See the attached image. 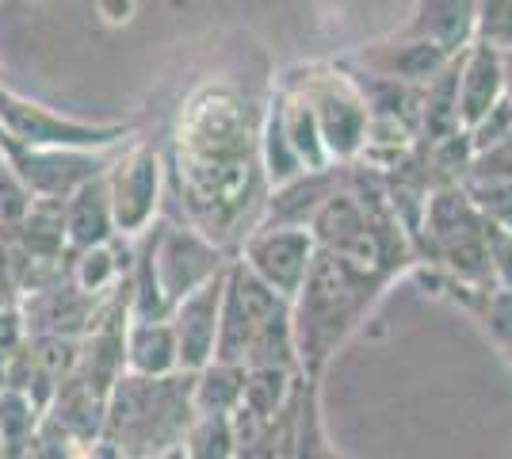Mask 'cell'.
Here are the masks:
<instances>
[{"label": "cell", "instance_id": "obj_1", "mask_svg": "<svg viewBox=\"0 0 512 459\" xmlns=\"http://www.w3.org/2000/svg\"><path fill=\"white\" fill-rule=\"evenodd\" d=\"M176 176L195 226L207 238L230 234L249 215L260 188V131L234 88H199L176 127Z\"/></svg>", "mask_w": 512, "mask_h": 459}, {"label": "cell", "instance_id": "obj_2", "mask_svg": "<svg viewBox=\"0 0 512 459\" xmlns=\"http://www.w3.org/2000/svg\"><path fill=\"white\" fill-rule=\"evenodd\" d=\"M379 284H383L379 276H363L329 249L314 253L299 295L291 299L295 349H299V368L306 379H318L321 364L348 337V329L360 322Z\"/></svg>", "mask_w": 512, "mask_h": 459}, {"label": "cell", "instance_id": "obj_3", "mask_svg": "<svg viewBox=\"0 0 512 459\" xmlns=\"http://www.w3.org/2000/svg\"><path fill=\"white\" fill-rule=\"evenodd\" d=\"M0 131L23 146H43V150H111L127 138L134 127L127 123H77L50 111L39 100L16 96L0 85Z\"/></svg>", "mask_w": 512, "mask_h": 459}, {"label": "cell", "instance_id": "obj_4", "mask_svg": "<svg viewBox=\"0 0 512 459\" xmlns=\"http://www.w3.org/2000/svg\"><path fill=\"white\" fill-rule=\"evenodd\" d=\"M295 88L310 100V108L318 115L321 142L329 157L341 165L356 161L367 138V123H371V111L356 81L344 69H306V81H299Z\"/></svg>", "mask_w": 512, "mask_h": 459}, {"label": "cell", "instance_id": "obj_5", "mask_svg": "<svg viewBox=\"0 0 512 459\" xmlns=\"http://www.w3.org/2000/svg\"><path fill=\"white\" fill-rule=\"evenodd\" d=\"M146 245H150L157 287H161L169 310L192 287H199L203 280H211L214 272L226 268L222 245L207 238L199 226H157V234H150Z\"/></svg>", "mask_w": 512, "mask_h": 459}, {"label": "cell", "instance_id": "obj_6", "mask_svg": "<svg viewBox=\"0 0 512 459\" xmlns=\"http://www.w3.org/2000/svg\"><path fill=\"white\" fill-rule=\"evenodd\" d=\"M0 153L20 173L27 192L35 199H69L85 180L107 173L104 150H43L23 146L0 131Z\"/></svg>", "mask_w": 512, "mask_h": 459}, {"label": "cell", "instance_id": "obj_7", "mask_svg": "<svg viewBox=\"0 0 512 459\" xmlns=\"http://www.w3.org/2000/svg\"><path fill=\"white\" fill-rule=\"evenodd\" d=\"M314 253H318V241L310 234V226H268V222H260L253 234L241 241V264L249 272H256L272 291H279L287 303L299 295Z\"/></svg>", "mask_w": 512, "mask_h": 459}, {"label": "cell", "instance_id": "obj_8", "mask_svg": "<svg viewBox=\"0 0 512 459\" xmlns=\"http://www.w3.org/2000/svg\"><path fill=\"white\" fill-rule=\"evenodd\" d=\"M107 196H111V215L115 230L130 234H146L153 215H157V196H161V157L153 146L138 142L123 157H115L107 165Z\"/></svg>", "mask_w": 512, "mask_h": 459}, {"label": "cell", "instance_id": "obj_9", "mask_svg": "<svg viewBox=\"0 0 512 459\" xmlns=\"http://www.w3.org/2000/svg\"><path fill=\"white\" fill-rule=\"evenodd\" d=\"M230 268V264H226ZM226 268L214 272L211 280L192 287L184 299H176L169 310L176 352H180V372H199L214 360L218 341V318H222V295H226Z\"/></svg>", "mask_w": 512, "mask_h": 459}, {"label": "cell", "instance_id": "obj_10", "mask_svg": "<svg viewBox=\"0 0 512 459\" xmlns=\"http://www.w3.org/2000/svg\"><path fill=\"white\" fill-rule=\"evenodd\" d=\"M501 96H505L501 50L486 39H474L459 54V123L474 127Z\"/></svg>", "mask_w": 512, "mask_h": 459}, {"label": "cell", "instance_id": "obj_11", "mask_svg": "<svg viewBox=\"0 0 512 459\" xmlns=\"http://www.w3.org/2000/svg\"><path fill=\"white\" fill-rule=\"evenodd\" d=\"M344 180L348 176L337 173V165L306 169V173L283 180V184H276L272 199H264V222L268 226H310V219L318 215V207L337 188H344Z\"/></svg>", "mask_w": 512, "mask_h": 459}, {"label": "cell", "instance_id": "obj_12", "mask_svg": "<svg viewBox=\"0 0 512 459\" xmlns=\"http://www.w3.org/2000/svg\"><path fill=\"white\" fill-rule=\"evenodd\" d=\"M455 54H448L444 46H436L425 35H409L402 43H379L371 50H363L360 62L375 73H386V77H398L406 85H428L440 69L448 66Z\"/></svg>", "mask_w": 512, "mask_h": 459}, {"label": "cell", "instance_id": "obj_13", "mask_svg": "<svg viewBox=\"0 0 512 459\" xmlns=\"http://www.w3.org/2000/svg\"><path fill=\"white\" fill-rule=\"evenodd\" d=\"M119 234L115 215H111V196H107L104 173L85 180L73 196L65 199V238L69 253H85L92 245H104Z\"/></svg>", "mask_w": 512, "mask_h": 459}, {"label": "cell", "instance_id": "obj_14", "mask_svg": "<svg viewBox=\"0 0 512 459\" xmlns=\"http://www.w3.org/2000/svg\"><path fill=\"white\" fill-rule=\"evenodd\" d=\"M4 238L12 241V249L31 257V261L62 264L69 253L65 238V199H31L27 215L16 230H8Z\"/></svg>", "mask_w": 512, "mask_h": 459}, {"label": "cell", "instance_id": "obj_15", "mask_svg": "<svg viewBox=\"0 0 512 459\" xmlns=\"http://www.w3.org/2000/svg\"><path fill=\"white\" fill-rule=\"evenodd\" d=\"M409 35H425L448 54H463L478 39V0H417Z\"/></svg>", "mask_w": 512, "mask_h": 459}, {"label": "cell", "instance_id": "obj_16", "mask_svg": "<svg viewBox=\"0 0 512 459\" xmlns=\"http://www.w3.org/2000/svg\"><path fill=\"white\" fill-rule=\"evenodd\" d=\"M127 372L150 375V379L180 372V352H176V333L169 318H130Z\"/></svg>", "mask_w": 512, "mask_h": 459}, {"label": "cell", "instance_id": "obj_17", "mask_svg": "<svg viewBox=\"0 0 512 459\" xmlns=\"http://www.w3.org/2000/svg\"><path fill=\"white\" fill-rule=\"evenodd\" d=\"M272 104L279 111V123H283V134H287L291 150L299 153L302 169H329V165H337L329 157V150H325V142H321L318 115H314L310 100L302 96L299 88H283Z\"/></svg>", "mask_w": 512, "mask_h": 459}, {"label": "cell", "instance_id": "obj_18", "mask_svg": "<svg viewBox=\"0 0 512 459\" xmlns=\"http://www.w3.org/2000/svg\"><path fill=\"white\" fill-rule=\"evenodd\" d=\"M245 394V368L211 360L192 372V406L195 414H234Z\"/></svg>", "mask_w": 512, "mask_h": 459}, {"label": "cell", "instance_id": "obj_19", "mask_svg": "<svg viewBox=\"0 0 512 459\" xmlns=\"http://www.w3.org/2000/svg\"><path fill=\"white\" fill-rule=\"evenodd\" d=\"M295 368H245V394L241 406L253 410L264 421H276L287 402H291V387H295Z\"/></svg>", "mask_w": 512, "mask_h": 459}, {"label": "cell", "instance_id": "obj_20", "mask_svg": "<svg viewBox=\"0 0 512 459\" xmlns=\"http://www.w3.org/2000/svg\"><path fill=\"white\" fill-rule=\"evenodd\" d=\"M459 184H463V192L470 196V203L482 211V219L493 222V226L512 230V180L509 176L486 173V169H474V165H470L467 176H463Z\"/></svg>", "mask_w": 512, "mask_h": 459}, {"label": "cell", "instance_id": "obj_21", "mask_svg": "<svg viewBox=\"0 0 512 459\" xmlns=\"http://www.w3.org/2000/svg\"><path fill=\"white\" fill-rule=\"evenodd\" d=\"M119 234L111 241H104V245H92V249H85V253H73V268H69V280L81 287V291H88V295H100L104 287H111L115 280H119V272L127 268V257L119 261Z\"/></svg>", "mask_w": 512, "mask_h": 459}, {"label": "cell", "instance_id": "obj_22", "mask_svg": "<svg viewBox=\"0 0 512 459\" xmlns=\"http://www.w3.org/2000/svg\"><path fill=\"white\" fill-rule=\"evenodd\" d=\"M180 444L188 459H234V421L230 414H195Z\"/></svg>", "mask_w": 512, "mask_h": 459}, {"label": "cell", "instance_id": "obj_23", "mask_svg": "<svg viewBox=\"0 0 512 459\" xmlns=\"http://www.w3.org/2000/svg\"><path fill=\"white\" fill-rule=\"evenodd\" d=\"M39 406L31 394H23L20 387H4L0 391V444L4 452H16L20 444L31 440L35 425H39Z\"/></svg>", "mask_w": 512, "mask_h": 459}, {"label": "cell", "instance_id": "obj_24", "mask_svg": "<svg viewBox=\"0 0 512 459\" xmlns=\"http://www.w3.org/2000/svg\"><path fill=\"white\" fill-rule=\"evenodd\" d=\"M31 192H27V184L20 180V173L8 165V157L0 153V230L8 234V230H16L20 219L27 215V207H31Z\"/></svg>", "mask_w": 512, "mask_h": 459}, {"label": "cell", "instance_id": "obj_25", "mask_svg": "<svg viewBox=\"0 0 512 459\" xmlns=\"http://www.w3.org/2000/svg\"><path fill=\"white\" fill-rule=\"evenodd\" d=\"M482 318L493 341L512 356V287L493 284L482 291Z\"/></svg>", "mask_w": 512, "mask_h": 459}, {"label": "cell", "instance_id": "obj_26", "mask_svg": "<svg viewBox=\"0 0 512 459\" xmlns=\"http://www.w3.org/2000/svg\"><path fill=\"white\" fill-rule=\"evenodd\" d=\"M470 165H474V169H486V173L509 176L512 180V127L501 142H493L490 150L474 153V161H470Z\"/></svg>", "mask_w": 512, "mask_h": 459}, {"label": "cell", "instance_id": "obj_27", "mask_svg": "<svg viewBox=\"0 0 512 459\" xmlns=\"http://www.w3.org/2000/svg\"><path fill=\"white\" fill-rule=\"evenodd\" d=\"M478 39L493 43L497 50H512V0L501 4V12H497V16L478 31Z\"/></svg>", "mask_w": 512, "mask_h": 459}, {"label": "cell", "instance_id": "obj_28", "mask_svg": "<svg viewBox=\"0 0 512 459\" xmlns=\"http://www.w3.org/2000/svg\"><path fill=\"white\" fill-rule=\"evenodd\" d=\"M96 8L107 23H127L134 16V0H100Z\"/></svg>", "mask_w": 512, "mask_h": 459}, {"label": "cell", "instance_id": "obj_29", "mask_svg": "<svg viewBox=\"0 0 512 459\" xmlns=\"http://www.w3.org/2000/svg\"><path fill=\"white\" fill-rule=\"evenodd\" d=\"M501 77H505V100H512V50H501Z\"/></svg>", "mask_w": 512, "mask_h": 459}, {"label": "cell", "instance_id": "obj_30", "mask_svg": "<svg viewBox=\"0 0 512 459\" xmlns=\"http://www.w3.org/2000/svg\"><path fill=\"white\" fill-rule=\"evenodd\" d=\"M146 459H188V452H184V444H169V448H161V452H153Z\"/></svg>", "mask_w": 512, "mask_h": 459}, {"label": "cell", "instance_id": "obj_31", "mask_svg": "<svg viewBox=\"0 0 512 459\" xmlns=\"http://www.w3.org/2000/svg\"><path fill=\"white\" fill-rule=\"evenodd\" d=\"M8 387V356H0V391Z\"/></svg>", "mask_w": 512, "mask_h": 459}]
</instances>
